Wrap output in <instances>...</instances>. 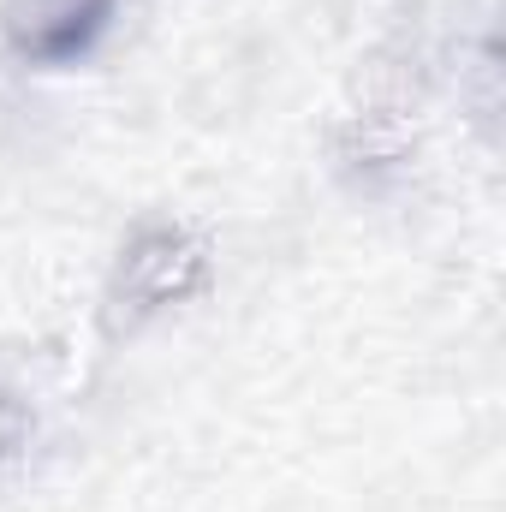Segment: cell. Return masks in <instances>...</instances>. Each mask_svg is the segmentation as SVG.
<instances>
[{"instance_id": "7a4b0ae2", "label": "cell", "mask_w": 506, "mask_h": 512, "mask_svg": "<svg viewBox=\"0 0 506 512\" xmlns=\"http://www.w3.org/2000/svg\"><path fill=\"white\" fill-rule=\"evenodd\" d=\"M191 274H197V256H191V245L179 233H149L126 256V286H131V298H137V310L167 304L173 292H185Z\"/></svg>"}, {"instance_id": "6da1fadb", "label": "cell", "mask_w": 506, "mask_h": 512, "mask_svg": "<svg viewBox=\"0 0 506 512\" xmlns=\"http://www.w3.org/2000/svg\"><path fill=\"white\" fill-rule=\"evenodd\" d=\"M114 18V0H6V36L30 60H78Z\"/></svg>"}]
</instances>
